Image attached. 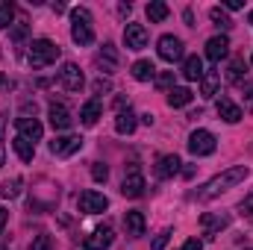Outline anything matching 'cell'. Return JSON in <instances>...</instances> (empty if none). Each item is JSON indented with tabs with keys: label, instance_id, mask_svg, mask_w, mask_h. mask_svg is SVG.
Listing matches in <instances>:
<instances>
[{
	"label": "cell",
	"instance_id": "cell-11",
	"mask_svg": "<svg viewBox=\"0 0 253 250\" xmlns=\"http://www.w3.org/2000/svg\"><path fill=\"white\" fill-rule=\"evenodd\" d=\"M15 126H18V135L27 138V141H33V144L42 141V135H44V126H42V121H36V118H18Z\"/></svg>",
	"mask_w": 253,
	"mask_h": 250
},
{
	"label": "cell",
	"instance_id": "cell-30",
	"mask_svg": "<svg viewBox=\"0 0 253 250\" xmlns=\"http://www.w3.org/2000/svg\"><path fill=\"white\" fill-rule=\"evenodd\" d=\"M242 77H245V62L242 59H233L230 71H227V80L230 83H242Z\"/></svg>",
	"mask_w": 253,
	"mask_h": 250
},
{
	"label": "cell",
	"instance_id": "cell-4",
	"mask_svg": "<svg viewBox=\"0 0 253 250\" xmlns=\"http://www.w3.org/2000/svg\"><path fill=\"white\" fill-rule=\"evenodd\" d=\"M77 206H80V212H85V215H100V212L109 209V197L100 194V191H94V188H88V191L80 194Z\"/></svg>",
	"mask_w": 253,
	"mask_h": 250
},
{
	"label": "cell",
	"instance_id": "cell-10",
	"mask_svg": "<svg viewBox=\"0 0 253 250\" xmlns=\"http://www.w3.org/2000/svg\"><path fill=\"white\" fill-rule=\"evenodd\" d=\"M112 239H115L112 236V227H97L91 236H85L83 245H85V250H109L112 248Z\"/></svg>",
	"mask_w": 253,
	"mask_h": 250
},
{
	"label": "cell",
	"instance_id": "cell-48",
	"mask_svg": "<svg viewBox=\"0 0 253 250\" xmlns=\"http://www.w3.org/2000/svg\"><path fill=\"white\" fill-rule=\"evenodd\" d=\"M0 132H3V124H0ZM0 141H3V138H0Z\"/></svg>",
	"mask_w": 253,
	"mask_h": 250
},
{
	"label": "cell",
	"instance_id": "cell-25",
	"mask_svg": "<svg viewBox=\"0 0 253 250\" xmlns=\"http://www.w3.org/2000/svg\"><path fill=\"white\" fill-rule=\"evenodd\" d=\"M147 18H150L153 24H162V21L168 18V3H162V0H150V3H147Z\"/></svg>",
	"mask_w": 253,
	"mask_h": 250
},
{
	"label": "cell",
	"instance_id": "cell-41",
	"mask_svg": "<svg viewBox=\"0 0 253 250\" xmlns=\"http://www.w3.org/2000/svg\"><path fill=\"white\" fill-rule=\"evenodd\" d=\"M6 221H9V212L0 206V233H3V227H6Z\"/></svg>",
	"mask_w": 253,
	"mask_h": 250
},
{
	"label": "cell",
	"instance_id": "cell-28",
	"mask_svg": "<svg viewBox=\"0 0 253 250\" xmlns=\"http://www.w3.org/2000/svg\"><path fill=\"white\" fill-rule=\"evenodd\" d=\"M21 188H24V180H21V177H12V180L3 183L0 194H3L6 200H15V197H21Z\"/></svg>",
	"mask_w": 253,
	"mask_h": 250
},
{
	"label": "cell",
	"instance_id": "cell-7",
	"mask_svg": "<svg viewBox=\"0 0 253 250\" xmlns=\"http://www.w3.org/2000/svg\"><path fill=\"white\" fill-rule=\"evenodd\" d=\"M83 147V138L80 135H56L53 141H50V153L53 156H74L77 150Z\"/></svg>",
	"mask_w": 253,
	"mask_h": 250
},
{
	"label": "cell",
	"instance_id": "cell-47",
	"mask_svg": "<svg viewBox=\"0 0 253 250\" xmlns=\"http://www.w3.org/2000/svg\"><path fill=\"white\" fill-rule=\"evenodd\" d=\"M0 85H3V74H0Z\"/></svg>",
	"mask_w": 253,
	"mask_h": 250
},
{
	"label": "cell",
	"instance_id": "cell-18",
	"mask_svg": "<svg viewBox=\"0 0 253 250\" xmlns=\"http://www.w3.org/2000/svg\"><path fill=\"white\" fill-rule=\"evenodd\" d=\"M218 115H221L227 124H239V121H242V109H239L230 97H221V100H218Z\"/></svg>",
	"mask_w": 253,
	"mask_h": 250
},
{
	"label": "cell",
	"instance_id": "cell-33",
	"mask_svg": "<svg viewBox=\"0 0 253 250\" xmlns=\"http://www.w3.org/2000/svg\"><path fill=\"white\" fill-rule=\"evenodd\" d=\"M30 250H53V239L50 236H36V242L30 245Z\"/></svg>",
	"mask_w": 253,
	"mask_h": 250
},
{
	"label": "cell",
	"instance_id": "cell-22",
	"mask_svg": "<svg viewBox=\"0 0 253 250\" xmlns=\"http://www.w3.org/2000/svg\"><path fill=\"white\" fill-rule=\"evenodd\" d=\"M132 80H138V83H147V80H153L156 77V68L153 62H147V59H138V62H132Z\"/></svg>",
	"mask_w": 253,
	"mask_h": 250
},
{
	"label": "cell",
	"instance_id": "cell-12",
	"mask_svg": "<svg viewBox=\"0 0 253 250\" xmlns=\"http://www.w3.org/2000/svg\"><path fill=\"white\" fill-rule=\"evenodd\" d=\"M180 165H183V162H180L177 153H165V156L156 159V177H159V180H171V177L180 171Z\"/></svg>",
	"mask_w": 253,
	"mask_h": 250
},
{
	"label": "cell",
	"instance_id": "cell-40",
	"mask_svg": "<svg viewBox=\"0 0 253 250\" xmlns=\"http://www.w3.org/2000/svg\"><path fill=\"white\" fill-rule=\"evenodd\" d=\"M24 36H27V27H24V24H21V27H15V33H12V39H15V42H21Z\"/></svg>",
	"mask_w": 253,
	"mask_h": 250
},
{
	"label": "cell",
	"instance_id": "cell-23",
	"mask_svg": "<svg viewBox=\"0 0 253 250\" xmlns=\"http://www.w3.org/2000/svg\"><path fill=\"white\" fill-rule=\"evenodd\" d=\"M12 147H15V153L21 156V162H33V156H36V144H33V141H27V138L15 135Z\"/></svg>",
	"mask_w": 253,
	"mask_h": 250
},
{
	"label": "cell",
	"instance_id": "cell-39",
	"mask_svg": "<svg viewBox=\"0 0 253 250\" xmlns=\"http://www.w3.org/2000/svg\"><path fill=\"white\" fill-rule=\"evenodd\" d=\"M183 250H203V242H200V239H189V242L183 245Z\"/></svg>",
	"mask_w": 253,
	"mask_h": 250
},
{
	"label": "cell",
	"instance_id": "cell-9",
	"mask_svg": "<svg viewBox=\"0 0 253 250\" xmlns=\"http://www.w3.org/2000/svg\"><path fill=\"white\" fill-rule=\"evenodd\" d=\"M124 44L126 50H141L147 47V30L141 24H126L124 27Z\"/></svg>",
	"mask_w": 253,
	"mask_h": 250
},
{
	"label": "cell",
	"instance_id": "cell-17",
	"mask_svg": "<svg viewBox=\"0 0 253 250\" xmlns=\"http://www.w3.org/2000/svg\"><path fill=\"white\" fill-rule=\"evenodd\" d=\"M97 68H100L103 74H112V71L118 68V50H115L112 44H103V50L97 53Z\"/></svg>",
	"mask_w": 253,
	"mask_h": 250
},
{
	"label": "cell",
	"instance_id": "cell-26",
	"mask_svg": "<svg viewBox=\"0 0 253 250\" xmlns=\"http://www.w3.org/2000/svg\"><path fill=\"white\" fill-rule=\"evenodd\" d=\"M230 224V218H218V215H200V227L206 230V236L212 239V233L215 230H221V227H227Z\"/></svg>",
	"mask_w": 253,
	"mask_h": 250
},
{
	"label": "cell",
	"instance_id": "cell-19",
	"mask_svg": "<svg viewBox=\"0 0 253 250\" xmlns=\"http://www.w3.org/2000/svg\"><path fill=\"white\" fill-rule=\"evenodd\" d=\"M124 230H126V236H132V239L144 236V215H141V212H126L124 215Z\"/></svg>",
	"mask_w": 253,
	"mask_h": 250
},
{
	"label": "cell",
	"instance_id": "cell-50",
	"mask_svg": "<svg viewBox=\"0 0 253 250\" xmlns=\"http://www.w3.org/2000/svg\"><path fill=\"white\" fill-rule=\"evenodd\" d=\"M251 62H253V56H251Z\"/></svg>",
	"mask_w": 253,
	"mask_h": 250
},
{
	"label": "cell",
	"instance_id": "cell-45",
	"mask_svg": "<svg viewBox=\"0 0 253 250\" xmlns=\"http://www.w3.org/2000/svg\"><path fill=\"white\" fill-rule=\"evenodd\" d=\"M0 168H3V150H0Z\"/></svg>",
	"mask_w": 253,
	"mask_h": 250
},
{
	"label": "cell",
	"instance_id": "cell-3",
	"mask_svg": "<svg viewBox=\"0 0 253 250\" xmlns=\"http://www.w3.org/2000/svg\"><path fill=\"white\" fill-rule=\"evenodd\" d=\"M27 59H30L33 68H47V65H53L59 59V47H56L50 39H36V42L30 44Z\"/></svg>",
	"mask_w": 253,
	"mask_h": 250
},
{
	"label": "cell",
	"instance_id": "cell-13",
	"mask_svg": "<svg viewBox=\"0 0 253 250\" xmlns=\"http://www.w3.org/2000/svg\"><path fill=\"white\" fill-rule=\"evenodd\" d=\"M227 53H230V42H227V36H215V39L206 42V59H209V62H221Z\"/></svg>",
	"mask_w": 253,
	"mask_h": 250
},
{
	"label": "cell",
	"instance_id": "cell-31",
	"mask_svg": "<svg viewBox=\"0 0 253 250\" xmlns=\"http://www.w3.org/2000/svg\"><path fill=\"white\" fill-rule=\"evenodd\" d=\"M12 18H15L12 3H0V30H6V27L12 24Z\"/></svg>",
	"mask_w": 253,
	"mask_h": 250
},
{
	"label": "cell",
	"instance_id": "cell-24",
	"mask_svg": "<svg viewBox=\"0 0 253 250\" xmlns=\"http://www.w3.org/2000/svg\"><path fill=\"white\" fill-rule=\"evenodd\" d=\"M183 77H186V80H200V77H203V62H200V56H186V62H183Z\"/></svg>",
	"mask_w": 253,
	"mask_h": 250
},
{
	"label": "cell",
	"instance_id": "cell-5",
	"mask_svg": "<svg viewBox=\"0 0 253 250\" xmlns=\"http://www.w3.org/2000/svg\"><path fill=\"white\" fill-rule=\"evenodd\" d=\"M215 147H218V141L209 129H194L189 135V150L194 156H209V153H215Z\"/></svg>",
	"mask_w": 253,
	"mask_h": 250
},
{
	"label": "cell",
	"instance_id": "cell-15",
	"mask_svg": "<svg viewBox=\"0 0 253 250\" xmlns=\"http://www.w3.org/2000/svg\"><path fill=\"white\" fill-rule=\"evenodd\" d=\"M121 194L124 197H141L144 194V177L138 171H129L124 177V183H121Z\"/></svg>",
	"mask_w": 253,
	"mask_h": 250
},
{
	"label": "cell",
	"instance_id": "cell-37",
	"mask_svg": "<svg viewBox=\"0 0 253 250\" xmlns=\"http://www.w3.org/2000/svg\"><path fill=\"white\" fill-rule=\"evenodd\" d=\"M245 106L248 112H253V83H245Z\"/></svg>",
	"mask_w": 253,
	"mask_h": 250
},
{
	"label": "cell",
	"instance_id": "cell-51",
	"mask_svg": "<svg viewBox=\"0 0 253 250\" xmlns=\"http://www.w3.org/2000/svg\"><path fill=\"white\" fill-rule=\"evenodd\" d=\"M251 250H253V248H251Z\"/></svg>",
	"mask_w": 253,
	"mask_h": 250
},
{
	"label": "cell",
	"instance_id": "cell-16",
	"mask_svg": "<svg viewBox=\"0 0 253 250\" xmlns=\"http://www.w3.org/2000/svg\"><path fill=\"white\" fill-rule=\"evenodd\" d=\"M100 115H103V106H100V100L94 97V100H88V103L80 109V124L83 126H94Z\"/></svg>",
	"mask_w": 253,
	"mask_h": 250
},
{
	"label": "cell",
	"instance_id": "cell-27",
	"mask_svg": "<svg viewBox=\"0 0 253 250\" xmlns=\"http://www.w3.org/2000/svg\"><path fill=\"white\" fill-rule=\"evenodd\" d=\"M135 124H138V121H135V115H132L129 109H126V112H118V118H115V129H118L121 135H129V132L135 129Z\"/></svg>",
	"mask_w": 253,
	"mask_h": 250
},
{
	"label": "cell",
	"instance_id": "cell-38",
	"mask_svg": "<svg viewBox=\"0 0 253 250\" xmlns=\"http://www.w3.org/2000/svg\"><path fill=\"white\" fill-rule=\"evenodd\" d=\"M94 94H100V91H109V80H94Z\"/></svg>",
	"mask_w": 253,
	"mask_h": 250
},
{
	"label": "cell",
	"instance_id": "cell-42",
	"mask_svg": "<svg viewBox=\"0 0 253 250\" xmlns=\"http://www.w3.org/2000/svg\"><path fill=\"white\" fill-rule=\"evenodd\" d=\"M224 6H227V9H233V12H236V9H242V0H227V3H224Z\"/></svg>",
	"mask_w": 253,
	"mask_h": 250
},
{
	"label": "cell",
	"instance_id": "cell-6",
	"mask_svg": "<svg viewBox=\"0 0 253 250\" xmlns=\"http://www.w3.org/2000/svg\"><path fill=\"white\" fill-rule=\"evenodd\" d=\"M59 83H62L65 91H80L85 85V77H83V71L74 62H65L62 71H59Z\"/></svg>",
	"mask_w": 253,
	"mask_h": 250
},
{
	"label": "cell",
	"instance_id": "cell-35",
	"mask_svg": "<svg viewBox=\"0 0 253 250\" xmlns=\"http://www.w3.org/2000/svg\"><path fill=\"white\" fill-rule=\"evenodd\" d=\"M171 242V230H162L156 239H153V245H150V250H165V245Z\"/></svg>",
	"mask_w": 253,
	"mask_h": 250
},
{
	"label": "cell",
	"instance_id": "cell-1",
	"mask_svg": "<svg viewBox=\"0 0 253 250\" xmlns=\"http://www.w3.org/2000/svg\"><path fill=\"white\" fill-rule=\"evenodd\" d=\"M248 174H251V168H248V165H233V168H227L224 174L212 177V180L200 188L194 197H197V200H215L218 194H224V191H230L233 186H239L242 180H248Z\"/></svg>",
	"mask_w": 253,
	"mask_h": 250
},
{
	"label": "cell",
	"instance_id": "cell-2",
	"mask_svg": "<svg viewBox=\"0 0 253 250\" xmlns=\"http://www.w3.org/2000/svg\"><path fill=\"white\" fill-rule=\"evenodd\" d=\"M71 21H74V27H71V39H74L77 44H91V42H94L91 12H88L85 6H77V9L71 12Z\"/></svg>",
	"mask_w": 253,
	"mask_h": 250
},
{
	"label": "cell",
	"instance_id": "cell-43",
	"mask_svg": "<svg viewBox=\"0 0 253 250\" xmlns=\"http://www.w3.org/2000/svg\"><path fill=\"white\" fill-rule=\"evenodd\" d=\"M183 177H186V180L194 177V165H186V168H183Z\"/></svg>",
	"mask_w": 253,
	"mask_h": 250
},
{
	"label": "cell",
	"instance_id": "cell-44",
	"mask_svg": "<svg viewBox=\"0 0 253 250\" xmlns=\"http://www.w3.org/2000/svg\"><path fill=\"white\" fill-rule=\"evenodd\" d=\"M65 9H68V6H65V3H53V12H56V15H62Z\"/></svg>",
	"mask_w": 253,
	"mask_h": 250
},
{
	"label": "cell",
	"instance_id": "cell-46",
	"mask_svg": "<svg viewBox=\"0 0 253 250\" xmlns=\"http://www.w3.org/2000/svg\"><path fill=\"white\" fill-rule=\"evenodd\" d=\"M248 21H251V24H253V12H251V15H248Z\"/></svg>",
	"mask_w": 253,
	"mask_h": 250
},
{
	"label": "cell",
	"instance_id": "cell-14",
	"mask_svg": "<svg viewBox=\"0 0 253 250\" xmlns=\"http://www.w3.org/2000/svg\"><path fill=\"white\" fill-rule=\"evenodd\" d=\"M47 118H50V126H53V129H71V124H74L71 112L65 109L62 103H50V109H47Z\"/></svg>",
	"mask_w": 253,
	"mask_h": 250
},
{
	"label": "cell",
	"instance_id": "cell-34",
	"mask_svg": "<svg viewBox=\"0 0 253 250\" xmlns=\"http://www.w3.org/2000/svg\"><path fill=\"white\" fill-rule=\"evenodd\" d=\"M239 212H242L248 221H253V191L245 197V200H242V203H239Z\"/></svg>",
	"mask_w": 253,
	"mask_h": 250
},
{
	"label": "cell",
	"instance_id": "cell-32",
	"mask_svg": "<svg viewBox=\"0 0 253 250\" xmlns=\"http://www.w3.org/2000/svg\"><path fill=\"white\" fill-rule=\"evenodd\" d=\"M91 177H94V183H106L109 168H106V165H100V162H94V165H91Z\"/></svg>",
	"mask_w": 253,
	"mask_h": 250
},
{
	"label": "cell",
	"instance_id": "cell-49",
	"mask_svg": "<svg viewBox=\"0 0 253 250\" xmlns=\"http://www.w3.org/2000/svg\"><path fill=\"white\" fill-rule=\"evenodd\" d=\"M0 250H9V248H0Z\"/></svg>",
	"mask_w": 253,
	"mask_h": 250
},
{
	"label": "cell",
	"instance_id": "cell-20",
	"mask_svg": "<svg viewBox=\"0 0 253 250\" xmlns=\"http://www.w3.org/2000/svg\"><path fill=\"white\" fill-rule=\"evenodd\" d=\"M218 83H221V74L218 71H203V77H200V94L203 97H215Z\"/></svg>",
	"mask_w": 253,
	"mask_h": 250
},
{
	"label": "cell",
	"instance_id": "cell-8",
	"mask_svg": "<svg viewBox=\"0 0 253 250\" xmlns=\"http://www.w3.org/2000/svg\"><path fill=\"white\" fill-rule=\"evenodd\" d=\"M159 59H165V62L183 59V42L177 36H162L159 39Z\"/></svg>",
	"mask_w": 253,
	"mask_h": 250
},
{
	"label": "cell",
	"instance_id": "cell-36",
	"mask_svg": "<svg viewBox=\"0 0 253 250\" xmlns=\"http://www.w3.org/2000/svg\"><path fill=\"white\" fill-rule=\"evenodd\" d=\"M174 85V71H162L156 77V88H171Z\"/></svg>",
	"mask_w": 253,
	"mask_h": 250
},
{
	"label": "cell",
	"instance_id": "cell-21",
	"mask_svg": "<svg viewBox=\"0 0 253 250\" xmlns=\"http://www.w3.org/2000/svg\"><path fill=\"white\" fill-rule=\"evenodd\" d=\"M191 88H186V85H177V88H171L168 91V106H174V109H180V106H189L191 103Z\"/></svg>",
	"mask_w": 253,
	"mask_h": 250
},
{
	"label": "cell",
	"instance_id": "cell-29",
	"mask_svg": "<svg viewBox=\"0 0 253 250\" xmlns=\"http://www.w3.org/2000/svg\"><path fill=\"white\" fill-rule=\"evenodd\" d=\"M209 18H212L218 27H224V30H230V27H233V21L227 18V12H224V9H218V6H212V9H209Z\"/></svg>",
	"mask_w": 253,
	"mask_h": 250
}]
</instances>
